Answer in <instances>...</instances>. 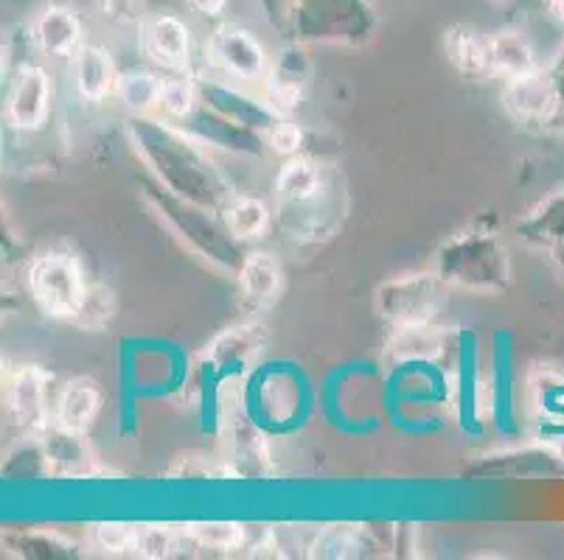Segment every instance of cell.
<instances>
[{
    "mask_svg": "<svg viewBox=\"0 0 564 560\" xmlns=\"http://www.w3.org/2000/svg\"><path fill=\"white\" fill-rule=\"evenodd\" d=\"M127 138L135 149L138 161L150 168L155 183H161L174 197L203 205L208 210H223L234 199L228 177L208 157L205 143L192 132L174 127L172 121H158L152 116H132L127 123Z\"/></svg>",
    "mask_w": 564,
    "mask_h": 560,
    "instance_id": "6da1fadb",
    "label": "cell"
},
{
    "mask_svg": "<svg viewBox=\"0 0 564 560\" xmlns=\"http://www.w3.org/2000/svg\"><path fill=\"white\" fill-rule=\"evenodd\" d=\"M143 197L155 210L158 219L205 264L217 266L223 272H234V275L239 272L248 253L242 250V241L230 235L217 210L174 197L161 183H143Z\"/></svg>",
    "mask_w": 564,
    "mask_h": 560,
    "instance_id": "7a4b0ae2",
    "label": "cell"
},
{
    "mask_svg": "<svg viewBox=\"0 0 564 560\" xmlns=\"http://www.w3.org/2000/svg\"><path fill=\"white\" fill-rule=\"evenodd\" d=\"M435 272L449 286L497 295L511 286V259L495 230H464L438 246Z\"/></svg>",
    "mask_w": 564,
    "mask_h": 560,
    "instance_id": "3957f363",
    "label": "cell"
},
{
    "mask_svg": "<svg viewBox=\"0 0 564 560\" xmlns=\"http://www.w3.org/2000/svg\"><path fill=\"white\" fill-rule=\"evenodd\" d=\"M377 14L368 0H295L290 34L301 45H368L377 34Z\"/></svg>",
    "mask_w": 564,
    "mask_h": 560,
    "instance_id": "277c9868",
    "label": "cell"
},
{
    "mask_svg": "<svg viewBox=\"0 0 564 560\" xmlns=\"http://www.w3.org/2000/svg\"><path fill=\"white\" fill-rule=\"evenodd\" d=\"M447 286L435 270L393 277L377 289L373 308L388 328L435 326L447 306Z\"/></svg>",
    "mask_w": 564,
    "mask_h": 560,
    "instance_id": "5b68a950",
    "label": "cell"
},
{
    "mask_svg": "<svg viewBox=\"0 0 564 560\" xmlns=\"http://www.w3.org/2000/svg\"><path fill=\"white\" fill-rule=\"evenodd\" d=\"M85 289V272L68 250H45L29 266V295L54 320L74 322Z\"/></svg>",
    "mask_w": 564,
    "mask_h": 560,
    "instance_id": "8992f818",
    "label": "cell"
},
{
    "mask_svg": "<svg viewBox=\"0 0 564 560\" xmlns=\"http://www.w3.org/2000/svg\"><path fill=\"white\" fill-rule=\"evenodd\" d=\"M346 222V177L337 174L315 199L290 208H275V224L301 244H321Z\"/></svg>",
    "mask_w": 564,
    "mask_h": 560,
    "instance_id": "52a82bcc",
    "label": "cell"
},
{
    "mask_svg": "<svg viewBox=\"0 0 564 560\" xmlns=\"http://www.w3.org/2000/svg\"><path fill=\"white\" fill-rule=\"evenodd\" d=\"M500 101L502 110L522 127H551L562 118V92L551 68L506 79Z\"/></svg>",
    "mask_w": 564,
    "mask_h": 560,
    "instance_id": "ba28073f",
    "label": "cell"
},
{
    "mask_svg": "<svg viewBox=\"0 0 564 560\" xmlns=\"http://www.w3.org/2000/svg\"><path fill=\"white\" fill-rule=\"evenodd\" d=\"M464 474L475 480H564V454L556 443L522 446L480 457Z\"/></svg>",
    "mask_w": 564,
    "mask_h": 560,
    "instance_id": "9c48e42d",
    "label": "cell"
},
{
    "mask_svg": "<svg viewBox=\"0 0 564 560\" xmlns=\"http://www.w3.org/2000/svg\"><path fill=\"white\" fill-rule=\"evenodd\" d=\"M205 51H208V59H212L219 70L234 76V79L259 81L264 79L267 70H270L264 45H261L248 29H242V25L236 23L217 25V29L212 31V37H208Z\"/></svg>",
    "mask_w": 564,
    "mask_h": 560,
    "instance_id": "30bf717a",
    "label": "cell"
},
{
    "mask_svg": "<svg viewBox=\"0 0 564 560\" xmlns=\"http://www.w3.org/2000/svg\"><path fill=\"white\" fill-rule=\"evenodd\" d=\"M48 370L40 364H23L12 370L7 382V407L14 424L29 435H43L51 426Z\"/></svg>",
    "mask_w": 564,
    "mask_h": 560,
    "instance_id": "8fae6325",
    "label": "cell"
},
{
    "mask_svg": "<svg viewBox=\"0 0 564 560\" xmlns=\"http://www.w3.org/2000/svg\"><path fill=\"white\" fill-rule=\"evenodd\" d=\"M51 101H54V81L48 70L40 65H23L14 74L7 96V118L14 130L37 132L48 121Z\"/></svg>",
    "mask_w": 564,
    "mask_h": 560,
    "instance_id": "7c38bea8",
    "label": "cell"
},
{
    "mask_svg": "<svg viewBox=\"0 0 564 560\" xmlns=\"http://www.w3.org/2000/svg\"><path fill=\"white\" fill-rule=\"evenodd\" d=\"M138 45L141 54L169 70V74H183L192 62V31L174 14H150L138 25Z\"/></svg>",
    "mask_w": 564,
    "mask_h": 560,
    "instance_id": "4fadbf2b",
    "label": "cell"
},
{
    "mask_svg": "<svg viewBox=\"0 0 564 560\" xmlns=\"http://www.w3.org/2000/svg\"><path fill=\"white\" fill-rule=\"evenodd\" d=\"M267 92L264 101L279 112L281 118H290L304 101V92L312 79V62L304 54L301 43L290 45L275 56V62L267 70Z\"/></svg>",
    "mask_w": 564,
    "mask_h": 560,
    "instance_id": "5bb4252c",
    "label": "cell"
},
{
    "mask_svg": "<svg viewBox=\"0 0 564 560\" xmlns=\"http://www.w3.org/2000/svg\"><path fill=\"white\" fill-rule=\"evenodd\" d=\"M267 345V331L259 322H242L219 337L212 339V345H205L203 364L212 370L217 378H228L242 373Z\"/></svg>",
    "mask_w": 564,
    "mask_h": 560,
    "instance_id": "9a60e30c",
    "label": "cell"
},
{
    "mask_svg": "<svg viewBox=\"0 0 564 560\" xmlns=\"http://www.w3.org/2000/svg\"><path fill=\"white\" fill-rule=\"evenodd\" d=\"M197 92L199 105L230 118V121L242 123V127H250V130L261 132V135H267L281 121L279 112L267 105L264 99L245 96V92L234 90V87L223 85L217 79H197Z\"/></svg>",
    "mask_w": 564,
    "mask_h": 560,
    "instance_id": "2e32d148",
    "label": "cell"
},
{
    "mask_svg": "<svg viewBox=\"0 0 564 560\" xmlns=\"http://www.w3.org/2000/svg\"><path fill=\"white\" fill-rule=\"evenodd\" d=\"M183 130L192 132L199 143L205 146H219L225 152L234 154H248V157H259L264 152V141H261V132L242 127V123L230 121V118L219 116V112L208 110L205 105H199L192 116L183 121Z\"/></svg>",
    "mask_w": 564,
    "mask_h": 560,
    "instance_id": "e0dca14e",
    "label": "cell"
},
{
    "mask_svg": "<svg viewBox=\"0 0 564 560\" xmlns=\"http://www.w3.org/2000/svg\"><path fill=\"white\" fill-rule=\"evenodd\" d=\"M101 407H105V389L96 378H70L54 404V426L70 431V435H82L94 429L99 420Z\"/></svg>",
    "mask_w": 564,
    "mask_h": 560,
    "instance_id": "ac0fdd59",
    "label": "cell"
},
{
    "mask_svg": "<svg viewBox=\"0 0 564 560\" xmlns=\"http://www.w3.org/2000/svg\"><path fill=\"white\" fill-rule=\"evenodd\" d=\"M340 174V168L329 166V163H315L310 157H290L281 166L279 177H275V208H290V205H304L315 199L317 194Z\"/></svg>",
    "mask_w": 564,
    "mask_h": 560,
    "instance_id": "d6986e66",
    "label": "cell"
},
{
    "mask_svg": "<svg viewBox=\"0 0 564 560\" xmlns=\"http://www.w3.org/2000/svg\"><path fill=\"white\" fill-rule=\"evenodd\" d=\"M533 418L540 420L547 438H564V373L551 364H536L528 378ZM553 440V443H556Z\"/></svg>",
    "mask_w": 564,
    "mask_h": 560,
    "instance_id": "ffe728a7",
    "label": "cell"
},
{
    "mask_svg": "<svg viewBox=\"0 0 564 560\" xmlns=\"http://www.w3.org/2000/svg\"><path fill=\"white\" fill-rule=\"evenodd\" d=\"M82 37H85V29H82L79 14L68 7H59V3L45 7L40 18L34 20V43L51 59L76 56V51L85 45Z\"/></svg>",
    "mask_w": 564,
    "mask_h": 560,
    "instance_id": "44dd1931",
    "label": "cell"
},
{
    "mask_svg": "<svg viewBox=\"0 0 564 560\" xmlns=\"http://www.w3.org/2000/svg\"><path fill=\"white\" fill-rule=\"evenodd\" d=\"M489 65L491 76H500V79H514V76L545 68L531 37L520 29H500L489 34Z\"/></svg>",
    "mask_w": 564,
    "mask_h": 560,
    "instance_id": "7402d4cb",
    "label": "cell"
},
{
    "mask_svg": "<svg viewBox=\"0 0 564 560\" xmlns=\"http://www.w3.org/2000/svg\"><path fill=\"white\" fill-rule=\"evenodd\" d=\"M517 235L528 246L545 250V253L564 246V191L551 194V197L533 205L517 222Z\"/></svg>",
    "mask_w": 564,
    "mask_h": 560,
    "instance_id": "603a6c76",
    "label": "cell"
},
{
    "mask_svg": "<svg viewBox=\"0 0 564 560\" xmlns=\"http://www.w3.org/2000/svg\"><path fill=\"white\" fill-rule=\"evenodd\" d=\"M74 79L76 90L85 101L90 105H99L116 90L118 74L116 65H112V56L105 45L85 43L74 56Z\"/></svg>",
    "mask_w": 564,
    "mask_h": 560,
    "instance_id": "cb8c5ba5",
    "label": "cell"
},
{
    "mask_svg": "<svg viewBox=\"0 0 564 560\" xmlns=\"http://www.w3.org/2000/svg\"><path fill=\"white\" fill-rule=\"evenodd\" d=\"M444 54L447 62L464 76H491L489 34L475 25L455 23L444 31Z\"/></svg>",
    "mask_w": 564,
    "mask_h": 560,
    "instance_id": "d4e9b609",
    "label": "cell"
},
{
    "mask_svg": "<svg viewBox=\"0 0 564 560\" xmlns=\"http://www.w3.org/2000/svg\"><path fill=\"white\" fill-rule=\"evenodd\" d=\"M236 284H239L245 303H250L253 308H264L279 297L281 286H284V272L270 253H248L236 272Z\"/></svg>",
    "mask_w": 564,
    "mask_h": 560,
    "instance_id": "484cf974",
    "label": "cell"
},
{
    "mask_svg": "<svg viewBox=\"0 0 564 560\" xmlns=\"http://www.w3.org/2000/svg\"><path fill=\"white\" fill-rule=\"evenodd\" d=\"M447 351V337L435 326H415V328H391L384 353L397 364H419L435 362L441 353Z\"/></svg>",
    "mask_w": 564,
    "mask_h": 560,
    "instance_id": "4316f807",
    "label": "cell"
},
{
    "mask_svg": "<svg viewBox=\"0 0 564 560\" xmlns=\"http://www.w3.org/2000/svg\"><path fill=\"white\" fill-rule=\"evenodd\" d=\"M228 443H230V465L239 471V476H264L273 471L270 462V449H267L264 435L259 426L245 418H234L228 424Z\"/></svg>",
    "mask_w": 564,
    "mask_h": 560,
    "instance_id": "83f0119b",
    "label": "cell"
},
{
    "mask_svg": "<svg viewBox=\"0 0 564 560\" xmlns=\"http://www.w3.org/2000/svg\"><path fill=\"white\" fill-rule=\"evenodd\" d=\"M219 216H223L230 235L242 241V244L245 241H259L270 230V224H273L270 208L256 197H234L219 210Z\"/></svg>",
    "mask_w": 564,
    "mask_h": 560,
    "instance_id": "f1b7e54d",
    "label": "cell"
},
{
    "mask_svg": "<svg viewBox=\"0 0 564 560\" xmlns=\"http://www.w3.org/2000/svg\"><path fill=\"white\" fill-rule=\"evenodd\" d=\"M161 87L163 79L152 70L132 68L118 74L116 96L132 116H152L161 107Z\"/></svg>",
    "mask_w": 564,
    "mask_h": 560,
    "instance_id": "f546056e",
    "label": "cell"
},
{
    "mask_svg": "<svg viewBox=\"0 0 564 560\" xmlns=\"http://www.w3.org/2000/svg\"><path fill=\"white\" fill-rule=\"evenodd\" d=\"M118 311V295L107 284H87L82 295L79 311L74 317V326L82 331H105Z\"/></svg>",
    "mask_w": 564,
    "mask_h": 560,
    "instance_id": "4dcf8cb0",
    "label": "cell"
},
{
    "mask_svg": "<svg viewBox=\"0 0 564 560\" xmlns=\"http://www.w3.org/2000/svg\"><path fill=\"white\" fill-rule=\"evenodd\" d=\"M186 536L199 549L214 552H234L248 541V530L239 521H194L186 527Z\"/></svg>",
    "mask_w": 564,
    "mask_h": 560,
    "instance_id": "1f68e13d",
    "label": "cell"
},
{
    "mask_svg": "<svg viewBox=\"0 0 564 560\" xmlns=\"http://www.w3.org/2000/svg\"><path fill=\"white\" fill-rule=\"evenodd\" d=\"M199 107V92H197V79H188L183 74H172L163 79L161 87V107L166 121L183 123L194 110Z\"/></svg>",
    "mask_w": 564,
    "mask_h": 560,
    "instance_id": "d6a6232c",
    "label": "cell"
},
{
    "mask_svg": "<svg viewBox=\"0 0 564 560\" xmlns=\"http://www.w3.org/2000/svg\"><path fill=\"white\" fill-rule=\"evenodd\" d=\"M362 547H366V536H362L360 527L332 524L312 543V554L315 558H354V554H360Z\"/></svg>",
    "mask_w": 564,
    "mask_h": 560,
    "instance_id": "836d02e7",
    "label": "cell"
},
{
    "mask_svg": "<svg viewBox=\"0 0 564 560\" xmlns=\"http://www.w3.org/2000/svg\"><path fill=\"white\" fill-rule=\"evenodd\" d=\"M181 532L169 524H141L138 527V558L163 560L177 554L181 549Z\"/></svg>",
    "mask_w": 564,
    "mask_h": 560,
    "instance_id": "e575fe53",
    "label": "cell"
},
{
    "mask_svg": "<svg viewBox=\"0 0 564 560\" xmlns=\"http://www.w3.org/2000/svg\"><path fill=\"white\" fill-rule=\"evenodd\" d=\"M12 549H23V558H70L76 554V543L54 536V532H20L14 536Z\"/></svg>",
    "mask_w": 564,
    "mask_h": 560,
    "instance_id": "d590c367",
    "label": "cell"
},
{
    "mask_svg": "<svg viewBox=\"0 0 564 560\" xmlns=\"http://www.w3.org/2000/svg\"><path fill=\"white\" fill-rule=\"evenodd\" d=\"M138 527L141 524L127 521H101L96 524L94 538L105 552L110 554H135L138 552Z\"/></svg>",
    "mask_w": 564,
    "mask_h": 560,
    "instance_id": "8d00e7d4",
    "label": "cell"
},
{
    "mask_svg": "<svg viewBox=\"0 0 564 560\" xmlns=\"http://www.w3.org/2000/svg\"><path fill=\"white\" fill-rule=\"evenodd\" d=\"M96 12L112 25H141L147 14V0H96Z\"/></svg>",
    "mask_w": 564,
    "mask_h": 560,
    "instance_id": "74e56055",
    "label": "cell"
},
{
    "mask_svg": "<svg viewBox=\"0 0 564 560\" xmlns=\"http://www.w3.org/2000/svg\"><path fill=\"white\" fill-rule=\"evenodd\" d=\"M267 143H270V149H273L275 154H281V157L290 161V157H295V154L301 152V146H304V130H301L292 118H281L273 130L267 132Z\"/></svg>",
    "mask_w": 564,
    "mask_h": 560,
    "instance_id": "f35d334b",
    "label": "cell"
},
{
    "mask_svg": "<svg viewBox=\"0 0 564 560\" xmlns=\"http://www.w3.org/2000/svg\"><path fill=\"white\" fill-rule=\"evenodd\" d=\"M292 3L295 0H259V9L264 12L267 23L273 25L281 34H290V20H292Z\"/></svg>",
    "mask_w": 564,
    "mask_h": 560,
    "instance_id": "ab89813d",
    "label": "cell"
},
{
    "mask_svg": "<svg viewBox=\"0 0 564 560\" xmlns=\"http://www.w3.org/2000/svg\"><path fill=\"white\" fill-rule=\"evenodd\" d=\"M194 12H199L203 18H219V14L228 9V0H188Z\"/></svg>",
    "mask_w": 564,
    "mask_h": 560,
    "instance_id": "60d3db41",
    "label": "cell"
},
{
    "mask_svg": "<svg viewBox=\"0 0 564 560\" xmlns=\"http://www.w3.org/2000/svg\"><path fill=\"white\" fill-rule=\"evenodd\" d=\"M506 7L520 9V12H540V9H547V0H500Z\"/></svg>",
    "mask_w": 564,
    "mask_h": 560,
    "instance_id": "b9f144b4",
    "label": "cell"
},
{
    "mask_svg": "<svg viewBox=\"0 0 564 560\" xmlns=\"http://www.w3.org/2000/svg\"><path fill=\"white\" fill-rule=\"evenodd\" d=\"M547 12L564 25V0H547Z\"/></svg>",
    "mask_w": 564,
    "mask_h": 560,
    "instance_id": "7bdbcfd3",
    "label": "cell"
},
{
    "mask_svg": "<svg viewBox=\"0 0 564 560\" xmlns=\"http://www.w3.org/2000/svg\"><path fill=\"white\" fill-rule=\"evenodd\" d=\"M547 68H551L553 74H564V45H562V51H558V54L553 56V62H551V65H547Z\"/></svg>",
    "mask_w": 564,
    "mask_h": 560,
    "instance_id": "ee69618b",
    "label": "cell"
},
{
    "mask_svg": "<svg viewBox=\"0 0 564 560\" xmlns=\"http://www.w3.org/2000/svg\"><path fill=\"white\" fill-rule=\"evenodd\" d=\"M558 79V92H562V118H564V74H556Z\"/></svg>",
    "mask_w": 564,
    "mask_h": 560,
    "instance_id": "f6af8a7d",
    "label": "cell"
}]
</instances>
